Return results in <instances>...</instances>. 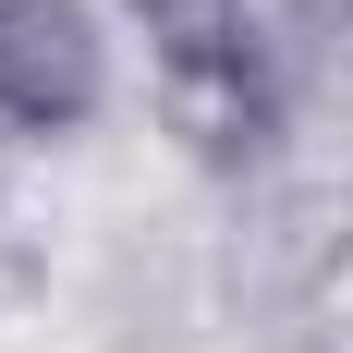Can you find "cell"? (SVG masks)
Masks as SVG:
<instances>
[{
	"label": "cell",
	"mask_w": 353,
	"mask_h": 353,
	"mask_svg": "<svg viewBox=\"0 0 353 353\" xmlns=\"http://www.w3.org/2000/svg\"><path fill=\"white\" fill-rule=\"evenodd\" d=\"M159 134H171L195 171H256V159L281 146V73H268V49L232 37V49L159 61Z\"/></svg>",
	"instance_id": "cell-1"
},
{
	"label": "cell",
	"mask_w": 353,
	"mask_h": 353,
	"mask_svg": "<svg viewBox=\"0 0 353 353\" xmlns=\"http://www.w3.org/2000/svg\"><path fill=\"white\" fill-rule=\"evenodd\" d=\"M146 25V61H183V49H232V37H256L244 25V0H122Z\"/></svg>",
	"instance_id": "cell-3"
},
{
	"label": "cell",
	"mask_w": 353,
	"mask_h": 353,
	"mask_svg": "<svg viewBox=\"0 0 353 353\" xmlns=\"http://www.w3.org/2000/svg\"><path fill=\"white\" fill-rule=\"evenodd\" d=\"M110 98V49L85 0H0V122L12 134H73Z\"/></svg>",
	"instance_id": "cell-2"
}]
</instances>
